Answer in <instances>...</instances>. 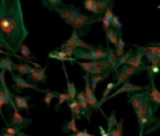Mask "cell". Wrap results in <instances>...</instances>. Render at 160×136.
I'll list each match as a JSON object with an SVG mask.
<instances>
[{
    "mask_svg": "<svg viewBox=\"0 0 160 136\" xmlns=\"http://www.w3.org/2000/svg\"><path fill=\"white\" fill-rule=\"evenodd\" d=\"M28 36L21 0H0V40L7 51L18 54Z\"/></svg>",
    "mask_w": 160,
    "mask_h": 136,
    "instance_id": "obj_1",
    "label": "cell"
},
{
    "mask_svg": "<svg viewBox=\"0 0 160 136\" xmlns=\"http://www.w3.org/2000/svg\"><path fill=\"white\" fill-rule=\"evenodd\" d=\"M128 103L137 116L140 133L148 135L159 128L160 120L155 115L153 104L149 98V89L137 93H128Z\"/></svg>",
    "mask_w": 160,
    "mask_h": 136,
    "instance_id": "obj_2",
    "label": "cell"
},
{
    "mask_svg": "<svg viewBox=\"0 0 160 136\" xmlns=\"http://www.w3.org/2000/svg\"><path fill=\"white\" fill-rule=\"evenodd\" d=\"M51 11L56 12L65 23L72 27L73 30L79 34L80 38H83L89 33L93 23L102 22V17H97L94 14L86 16L81 12L79 8L64 3L58 7L53 8Z\"/></svg>",
    "mask_w": 160,
    "mask_h": 136,
    "instance_id": "obj_3",
    "label": "cell"
},
{
    "mask_svg": "<svg viewBox=\"0 0 160 136\" xmlns=\"http://www.w3.org/2000/svg\"><path fill=\"white\" fill-rule=\"evenodd\" d=\"M78 65L81 67V69L89 74L90 76H98V75H107L111 74L112 72H115L110 62L107 58L99 60H92V62H81V60H76Z\"/></svg>",
    "mask_w": 160,
    "mask_h": 136,
    "instance_id": "obj_4",
    "label": "cell"
},
{
    "mask_svg": "<svg viewBox=\"0 0 160 136\" xmlns=\"http://www.w3.org/2000/svg\"><path fill=\"white\" fill-rule=\"evenodd\" d=\"M107 49L102 45H98L93 49H83V48H75L73 58L76 60L81 62H92V60H99L107 58Z\"/></svg>",
    "mask_w": 160,
    "mask_h": 136,
    "instance_id": "obj_5",
    "label": "cell"
},
{
    "mask_svg": "<svg viewBox=\"0 0 160 136\" xmlns=\"http://www.w3.org/2000/svg\"><path fill=\"white\" fill-rule=\"evenodd\" d=\"M114 0H85L83 8L97 17H103L109 8H113Z\"/></svg>",
    "mask_w": 160,
    "mask_h": 136,
    "instance_id": "obj_6",
    "label": "cell"
},
{
    "mask_svg": "<svg viewBox=\"0 0 160 136\" xmlns=\"http://www.w3.org/2000/svg\"><path fill=\"white\" fill-rule=\"evenodd\" d=\"M147 67H145V68H135V67H131V66H128V65H123L122 67H120V68L115 72L116 89L120 88L123 83L128 81L131 77L135 76V75H139V74H142V72L147 70Z\"/></svg>",
    "mask_w": 160,
    "mask_h": 136,
    "instance_id": "obj_7",
    "label": "cell"
},
{
    "mask_svg": "<svg viewBox=\"0 0 160 136\" xmlns=\"http://www.w3.org/2000/svg\"><path fill=\"white\" fill-rule=\"evenodd\" d=\"M82 79L85 80V96H86V99L88 101V104L89 107L91 108L92 110H99V111L102 112V114L105 116V113L102 111L101 109L100 104H99V101H98V98L96 97L94 94V91L91 89V83H90V75L89 74H85L82 76Z\"/></svg>",
    "mask_w": 160,
    "mask_h": 136,
    "instance_id": "obj_8",
    "label": "cell"
},
{
    "mask_svg": "<svg viewBox=\"0 0 160 136\" xmlns=\"http://www.w3.org/2000/svg\"><path fill=\"white\" fill-rule=\"evenodd\" d=\"M11 78H12V81H13V86H12V90H13L14 92H17V93H21V92L23 91V89H28V88H30V89H34L36 90V91H40V92H45L46 90H42L40 89V88L38 87V86L33 85V83H29V81L27 80V79L23 78V76H20V75H11Z\"/></svg>",
    "mask_w": 160,
    "mask_h": 136,
    "instance_id": "obj_9",
    "label": "cell"
},
{
    "mask_svg": "<svg viewBox=\"0 0 160 136\" xmlns=\"http://www.w3.org/2000/svg\"><path fill=\"white\" fill-rule=\"evenodd\" d=\"M66 46H72V47H76V48H83V49H88V51L93 49L94 47H96V46H93V45H90V44H88V43H86L82 38H80L79 34H78L77 31H75V30H73L72 33H71L70 38L62 43L60 48L66 47Z\"/></svg>",
    "mask_w": 160,
    "mask_h": 136,
    "instance_id": "obj_10",
    "label": "cell"
},
{
    "mask_svg": "<svg viewBox=\"0 0 160 136\" xmlns=\"http://www.w3.org/2000/svg\"><path fill=\"white\" fill-rule=\"evenodd\" d=\"M30 124H31V120L21 115L20 111H19L17 108L13 110V112L10 114L9 125L11 127H14V128L22 132V129L25 128V127H28Z\"/></svg>",
    "mask_w": 160,
    "mask_h": 136,
    "instance_id": "obj_11",
    "label": "cell"
},
{
    "mask_svg": "<svg viewBox=\"0 0 160 136\" xmlns=\"http://www.w3.org/2000/svg\"><path fill=\"white\" fill-rule=\"evenodd\" d=\"M147 89H149V86H144V87H142V86H136V85H133L131 81H126V83H123L120 88H118L115 92H113L112 94H110V96L108 97L107 101L109 100V99H112L113 97H116L118 94L124 93V92H126L127 94L128 93H137V92H142Z\"/></svg>",
    "mask_w": 160,
    "mask_h": 136,
    "instance_id": "obj_12",
    "label": "cell"
},
{
    "mask_svg": "<svg viewBox=\"0 0 160 136\" xmlns=\"http://www.w3.org/2000/svg\"><path fill=\"white\" fill-rule=\"evenodd\" d=\"M47 67H48V64H46L44 67H41V68H33V72H32L30 75H28L27 80L35 86L40 85V83H46Z\"/></svg>",
    "mask_w": 160,
    "mask_h": 136,
    "instance_id": "obj_13",
    "label": "cell"
},
{
    "mask_svg": "<svg viewBox=\"0 0 160 136\" xmlns=\"http://www.w3.org/2000/svg\"><path fill=\"white\" fill-rule=\"evenodd\" d=\"M148 78L150 80V85H149V98H150L151 102L153 104V110L155 112L160 107V91L157 89L155 85V76L151 74H148Z\"/></svg>",
    "mask_w": 160,
    "mask_h": 136,
    "instance_id": "obj_14",
    "label": "cell"
},
{
    "mask_svg": "<svg viewBox=\"0 0 160 136\" xmlns=\"http://www.w3.org/2000/svg\"><path fill=\"white\" fill-rule=\"evenodd\" d=\"M3 105H8L9 109H12V110H14L17 108L16 104H14L13 99L10 98V97L5 92V90L2 89V87L0 86V115H1V118H3V121H5L6 124L8 125V121L6 120L5 114H3V111H2Z\"/></svg>",
    "mask_w": 160,
    "mask_h": 136,
    "instance_id": "obj_15",
    "label": "cell"
},
{
    "mask_svg": "<svg viewBox=\"0 0 160 136\" xmlns=\"http://www.w3.org/2000/svg\"><path fill=\"white\" fill-rule=\"evenodd\" d=\"M76 100L78 101V103L80 104L81 109H82V112H83V116H86L88 122L91 121V114H92V109L89 107L88 104V101L86 99V96H85V91H79L77 93V97H76Z\"/></svg>",
    "mask_w": 160,
    "mask_h": 136,
    "instance_id": "obj_16",
    "label": "cell"
},
{
    "mask_svg": "<svg viewBox=\"0 0 160 136\" xmlns=\"http://www.w3.org/2000/svg\"><path fill=\"white\" fill-rule=\"evenodd\" d=\"M142 57H144V54L139 49L136 48L135 53L127 60V63L125 65H128L131 67H135V68H145V67H147V65L142 62Z\"/></svg>",
    "mask_w": 160,
    "mask_h": 136,
    "instance_id": "obj_17",
    "label": "cell"
},
{
    "mask_svg": "<svg viewBox=\"0 0 160 136\" xmlns=\"http://www.w3.org/2000/svg\"><path fill=\"white\" fill-rule=\"evenodd\" d=\"M31 100V97L27 96V97H22L20 94H14L13 93V101L14 104H16L17 109L19 111H22V110H27L28 112L30 111V105H29V101Z\"/></svg>",
    "mask_w": 160,
    "mask_h": 136,
    "instance_id": "obj_18",
    "label": "cell"
},
{
    "mask_svg": "<svg viewBox=\"0 0 160 136\" xmlns=\"http://www.w3.org/2000/svg\"><path fill=\"white\" fill-rule=\"evenodd\" d=\"M48 57L49 58H53V59H56V60H59V62H62V63L69 62L71 65H73V63H76L75 58L67 56V54L65 53L64 51H62V49H55V51L49 52Z\"/></svg>",
    "mask_w": 160,
    "mask_h": 136,
    "instance_id": "obj_19",
    "label": "cell"
},
{
    "mask_svg": "<svg viewBox=\"0 0 160 136\" xmlns=\"http://www.w3.org/2000/svg\"><path fill=\"white\" fill-rule=\"evenodd\" d=\"M13 64H14V62L12 60L11 56H3V57H0V72H1V70H3V72H9L11 75H13L14 74Z\"/></svg>",
    "mask_w": 160,
    "mask_h": 136,
    "instance_id": "obj_20",
    "label": "cell"
},
{
    "mask_svg": "<svg viewBox=\"0 0 160 136\" xmlns=\"http://www.w3.org/2000/svg\"><path fill=\"white\" fill-rule=\"evenodd\" d=\"M68 108L70 109L72 118H76V120H80L81 115H83L82 109H81V107H80V104L78 103V101L76 100V99L75 100H71L70 102L68 103Z\"/></svg>",
    "mask_w": 160,
    "mask_h": 136,
    "instance_id": "obj_21",
    "label": "cell"
},
{
    "mask_svg": "<svg viewBox=\"0 0 160 136\" xmlns=\"http://www.w3.org/2000/svg\"><path fill=\"white\" fill-rule=\"evenodd\" d=\"M113 17H114V13H113V8H109L107 11L104 12L102 17V24H103V29L104 31L107 32L110 28L112 27V21H113Z\"/></svg>",
    "mask_w": 160,
    "mask_h": 136,
    "instance_id": "obj_22",
    "label": "cell"
},
{
    "mask_svg": "<svg viewBox=\"0 0 160 136\" xmlns=\"http://www.w3.org/2000/svg\"><path fill=\"white\" fill-rule=\"evenodd\" d=\"M33 68L30 64H13V70H16L17 73H19L20 76H24V75H30L32 72H33Z\"/></svg>",
    "mask_w": 160,
    "mask_h": 136,
    "instance_id": "obj_23",
    "label": "cell"
},
{
    "mask_svg": "<svg viewBox=\"0 0 160 136\" xmlns=\"http://www.w3.org/2000/svg\"><path fill=\"white\" fill-rule=\"evenodd\" d=\"M121 35H122V33H120V32H118L116 30H114L113 28H110V29L105 32V36H107L108 43H111V44H113L114 46L118 45V38H120Z\"/></svg>",
    "mask_w": 160,
    "mask_h": 136,
    "instance_id": "obj_24",
    "label": "cell"
},
{
    "mask_svg": "<svg viewBox=\"0 0 160 136\" xmlns=\"http://www.w3.org/2000/svg\"><path fill=\"white\" fill-rule=\"evenodd\" d=\"M62 69H64L65 73V77H66V80H67V93L70 96L71 100H75L76 97H77V89H76V86L73 83H70L68 79V74H67V70H66V66L65 64H62Z\"/></svg>",
    "mask_w": 160,
    "mask_h": 136,
    "instance_id": "obj_25",
    "label": "cell"
},
{
    "mask_svg": "<svg viewBox=\"0 0 160 136\" xmlns=\"http://www.w3.org/2000/svg\"><path fill=\"white\" fill-rule=\"evenodd\" d=\"M105 49H107V59L110 62V64L113 66V68H114V70H116V65H118V57L116 56V54H115V51L114 49H112L111 47L109 46V43H108V45H107V47H105ZM115 73V72H114Z\"/></svg>",
    "mask_w": 160,
    "mask_h": 136,
    "instance_id": "obj_26",
    "label": "cell"
},
{
    "mask_svg": "<svg viewBox=\"0 0 160 136\" xmlns=\"http://www.w3.org/2000/svg\"><path fill=\"white\" fill-rule=\"evenodd\" d=\"M20 53H21V55H22L23 59L25 60V63L34 62V60L36 59V57L33 55V54H32V52L30 51V48L25 44H23L22 46H21Z\"/></svg>",
    "mask_w": 160,
    "mask_h": 136,
    "instance_id": "obj_27",
    "label": "cell"
},
{
    "mask_svg": "<svg viewBox=\"0 0 160 136\" xmlns=\"http://www.w3.org/2000/svg\"><path fill=\"white\" fill-rule=\"evenodd\" d=\"M135 53V52H134V49L133 48H131V49H128V51H126L124 53V55H122L121 56L120 58H118V65H116V70L118 69V68H120V67H122L123 65H125L127 63V60L129 59V58L132 57V56H133V54ZM115 70V72H116Z\"/></svg>",
    "mask_w": 160,
    "mask_h": 136,
    "instance_id": "obj_28",
    "label": "cell"
},
{
    "mask_svg": "<svg viewBox=\"0 0 160 136\" xmlns=\"http://www.w3.org/2000/svg\"><path fill=\"white\" fill-rule=\"evenodd\" d=\"M105 120H107V122H108V131L107 132L110 134L114 128H115L116 125H118V120H116V116H115V111H112L111 115L107 116Z\"/></svg>",
    "mask_w": 160,
    "mask_h": 136,
    "instance_id": "obj_29",
    "label": "cell"
},
{
    "mask_svg": "<svg viewBox=\"0 0 160 136\" xmlns=\"http://www.w3.org/2000/svg\"><path fill=\"white\" fill-rule=\"evenodd\" d=\"M110 76V74H107V75H98V76H91L90 77V83H91V89L96 90L97 87H98V85L101 83V81L105 80V79L108 78V77Z\"/></svg>",
    "mask_w": 160,
    "mask_h": 136,
    "instance_id": "obj_30",
    "label": "cell"
},
{
    "mask_svg": "<svg viewBox=\"0 0 160 136\" xmlns=\"http://www.w3.org/2000/svg\"><path fill=\"white\" fill-rule=\"evenodd\" d=\"M62 131L65 133H69V132H73V134L77 133L78 128H77V125H76V118H71L70 121H66L62 126Z\"/></svg>",
    "mask_w": 160,
    "mask_h": 136,
    "instance_id": "obj_31",
    "label": "cell"
},
{
    "mask_svg": "<svg viewBox=\"0 0 160 136\" xmlns=\"http://www.w3.org/2000/svg\"><path fill=\"white\" fill-rule=\"evenodd\" d=\"M114 89H116L115 83H108V85H107V88H105L104 92H103V94H102V99H101V100L99 101V104H100V107L103 104V103L105 102V101H107L108 97L110 96L111 91H112V90H114Z\"/></svg>",
    "mask_w": 160,
    "mask_h": 136,
    "instance_id": "obj_32",
    "label": "cell"
},
{
    "mask_svg": "<svg viewBox=\"0 0 160 136\" xmlns=\"http://www.w3.org/2000/svg\"><path fill=\"white\" fill-rule=\"evenodd\" d=\"M57 99H58V102H57V104L55 105V111L56 112H58L59 111V107L64 102H67V103H69L71 101V98H70V96H69L68 93H58V97H57Z\"/></svg>",
    "mask_w": 160,
    "mask_h": 136,
    "instance_id": "obj_33",
    "label": "cell"
},
{
    "mask_svg": "<svg viewBox=\"0 0 160 136\" xmlns=\"http://www.w3.org/2000/svg\"><path fill=\"white\" fill-rule=\"evenodd\" d=\"M58 93L59 92H56V91H52V90L47 89L46 91H45V98L43 99V101L45 102V104L47 105V107H49L52 103V100L55 98H57L58 97Z\"/></svg>",
    "mask_w": 160,
    "mask_h": 136,
    "instance_id": "obj_34",
    "label": "cell"
},
{
    "mask_svg": "<svg viewBox=\"0 0 160 136\" xmlns=\"http://www.w3.org/2000/svg\"><path fill=\"white\" fill-rule=\"evenodd\" d=\"M114 51H115V54H116V56H118V58H120L122 55H124V53H125V42H124V40H123L122 35H121L120 38H118V45L115 46V48H114Z\"/></svg>",
    "mask_w": 160,
    "mask_h": 136,
    "instance_id": "obj_35",
    "label": "cell"
},
{
    "mask_svg": "<svg viewBox=\"0 0 160 136\" xmlns=\"http://www.w3.org/2000/svg\"><path fill=\"white\" fill-rule=\"evenodd\" d=\"M123 123H124V118L120 121L116 125V127L110 133V136H124V132H123Z\"/></svg>",
    "mask_w": 160,
    "mask_h": 136,
    "instance_id": "obj_36",
    "label": "cell"
},
{
    "mask_svg": "<svg viewBox=\"0 0 160 136\" xmlns=\"http://www.w3.org/2000/svg\"><path fill=\"white\" fill-rule=\"evenodd\" d=\"M43 5L48 10H52L53 8L58 7L62 3V0H42Z\"/></svg>",
    "mask_w": 160,
    "mask_h": 136,
    "instance_id": "obj_37",
    "label": "cell"
},
{
    "mask_svg": "<svg viewBox=\"0 0 160 136\" xmlns=\"http://www.w3.org/2000/svg\"><path fill=\"white\" fill-rule=\"evenodd\" d=\"M147 48H148L153 55H156L157 57L160 58V44L159 43H149V44L147 45Z\"/></svg>",
    "mask_w": 160,
    "mask_h": 136,
    "instance_id": "obj_38",
    "label": "cell"
},
{
    "mask_svg": "<svg viewBox=\"0 0 160 136\" xmlns=\"http://www.w3.org/2000/svg\"><path fill=\"white\" fill-rule=\"evenodd\" d=\"M111 28H113L114 30H116L118 32L122 33L123 24H122V22H121L120 18H118V16H115V14H114V17H113V21H112V27Z\"/></svg>",
    "mask_w": 160,
    "mask_h": 136,
    "instance_id": "obj_39",
    "label": "cell"
},
{
    "mask_svg": "<svg viewBox=\"0 0 160 136\" xmlns=\"http://www.w3.org/2000/svg\"><path fill=\"white\" fill-rule=\"evenodd\" d=\"M147 74H151L152 76H156L160 73L159 66H153V65H147Z\"/></svg>",
    "mask_w": 160,
    "mask_h": 136,
    "instance_id": "obj_40",
    "label": "cell"
},
{
    "mask_svg": "<svg viewBox=\"0 0 160 136\" xmlns=\"http://www.w3.org/2000/svg\"><path fill=\"white\" fill-rule=\"evenodd\" d=\"M0 55H5V56H13V57H17V58H19V59H21V60H24V59H23L22 56L18 55V54H13V53H11V52L6 51V49H3V48H0Z\"/></svg>",
    "mask_w": 160,
    "mask_h": 136,
    "instance_id": "obj_41",
    "label": "cell"
},
{
    "mask_svg": "<svg viewBox=\"0 0 160 136\" xmlns=\"http://www.w3.org/2000/svg\"><path fill=\"white\" fill-rule=\"evenodd\" d=\"M2 131L6 132V133H8V134H10V135H12V136H16V135H18V134L21 133V131H19V129L14 128V127H11V126L5 127V128H2Z\"/></svg>",
    "mask_w": 160,
    "mask_h": 136,
    "instance_id": "obj_42",
    "label": "cell"
},
{
    "mask_svg": "<svg viewBox=\"0 0 160 136\" xmlns=\"http://www.w3.org/2000/svg\"><path fill=\"white\" fill-rule=\"evenodd\" d=\"M70 136H96V135H92V134H89L88 129H83V131H78L77 133L72 134Z\"/></svg>",
    "mask_w": 160,
    "mask_h": 136,
    "instance_id": "obj_43",
    "label": "cell"
},
{
    "mask_svg": "<svg viewBox=\"0 0 160 136\" xmlns=\"http://www.w3.org/2000/svg\"><path fill=\"white\" fill-rule=\"evenodd\" d=\"M99 129H100V134H101V136H110V134L108 133L107 131H104V128H103L102 126H99Z\"/></svg>",
    "mask_w": 160,
    "mask_h": 136,
    "instance_id": "obj_44",
    "label": "cell"
},
{
    "mask_svg": "<svg viewBox=\"0 0 160 136\" xmlns=\"http://www.w3.org/2000/svg\"><path fill=\"white\" fill-rule=\"evenodd\" d=\"M0 136H12V135H10V134L6 133V132H3L2 129H1V132H0Z\"/></svg>",
    "mask_w": 160,
    "mask_h": 136,
    "instance_id": "obj_45",
    "label": "cell"
},
{
    "mask_svg": "<svg viewBox=\"0 0 160 136\" xmlns=\"http://www.w3.org/2000/svg\"><path fill=\"white\" fill-rule=\"evenodd\" d=\"M0 48H3V49H6V51H7V47H6V45L1 42V40H0Z\"/></svg>",
    "mask_w": 160,
    "mask_h": 136,
    "instance_id": "obj_46",
    "label": "cell"
},
{
    "mask_svg": "<svg viewBox=\"0 0 160 136\" xmlns=\"http://www.w3.org/2000/svg\"><path fill=\"white\" fill-rule=\"evenodd\" d=\"M23 135V132H21L20 134H18V135H16V136H22Z\"/></svg>",
    "mask_w": 160,
    "mask_h": 136,
    "instance_id": "obj_47",
    "label": "cell"
},
{
    "mask_svg": "<svg viewBox=\"0 0 160 136\" xmlns=\"http://www.w3.org/2000/svg\"><path fill=\"white\" fill-rule=\"evenodd\" d=\"M139 136H144V133H140L139 132Z\"/></svg>",
    "mask_w": 160,
    "mask_h": 136,
    "instance_id": "obj_48",
    "label": "cell"
},
{
    "mask_svg": "<svg viewBox=\"0 0 160 136\" xmlns=\"http://www.w3.org/2000/svg\"><path fill=\"white\" fill-rule=\"evenodd\" d=\"M22 136H30V135H25V134H23V135Z\"/></svg>",
    "mask_w": 160,
    "mask_h": 136,
    "instance_id": "obj_49",
    "label": "cell"
},
{
    "mask_svg": "<svg viewBox=\"0 0 160 136\" xmlns=\"http://www.w3.org/2000/svg\"><path fill=\"white\" fill-rule=\"evenodd\" d=\"M158 9H160V6H158Z\"/></svg>",
    "mask_w": 160,
    "mask_h": 136,
    "instance_id": "obj_50",
    "label": "cell"
}]
</instances>
